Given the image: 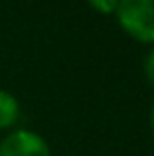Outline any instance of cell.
<instances>
[{"label":"cell","instance_id":"277c9868","mask_svg":"<svg viewBox=\"0 0 154 156\" xmlns=\"http://www.w3.org/2000/svg\"><path fill=\"white\" fill-rule=\"evenodd\" d=\"M87 2L93 10L101 12V14H115L121 0H87Z\"/></svg>","mask_w":154,"mask_h":156},{"label":"cell","instance_id":"7a4b0ae2","mask_svg":"<svg viewBox=\"0 0 154 156\" xmlns=\"http://www.w3.org/2000/svg\"><path fill=\"white\" fill-rule=\"evenodd\" d=\"M0 156H51V150L46 138L38 133L20 129L2 140Z\"/></svg>","mask_w":154,"mask_h":156},{"label":"cell","instance_id":"8992f818","mask_svg":"<svg viewBox=\"0 0 154 156\" xmlns=\"http://www.w3.org/2000/svg\"><path fill=\"white\" fill-rule=\"evenodd\" d=\"M150 129L154 133V103H152V109H150Z\"/></svg>","mask_w":154,"mask_h":156},{"label":"cell","instance_id":"3957f363","mask_svg":"<svg viewBox=\"0 0 154 156\" xmlns=\"http://www.w3.org/2000/svg\"><path fill=\"white\" fill-rule=\"evenodd\" d=\"M20 119V103L10 91L0 89V129H10Z\"/></svg>","mask_w":154,"mask_h":156},{"label":"cell","instance_id":"5b68a950","mask_svg":"<svg viewBox=\"0 0 154 156\" xmlns=\"http://www.w3.org/2000/svg\"><path fill=\"white\" fill-rule=\"evenodd\" d=\"M144 75H146V81L150 83V87H154V48L148 51L146 59H144Z\"/></svg>","mask_w":154,"mask_h":156},{"label":"cell","instance_id":"6da1fadb","mask_svg":"<svg viewBox=\"0 0 154 156\" xmlns=\"http://www.w3.org/2000/svg\"><path fill=\"white\" fill-rule=\"evenodd\" d=\"M115 16L132 40L154 44V0H121Z\"/></svg>","mask_w":154,"mask_h":156}]
</instances>
